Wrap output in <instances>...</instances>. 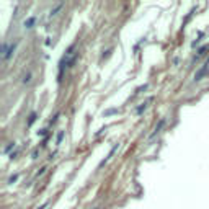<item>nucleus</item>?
I'll list each match as a JSON object with an SVG mask.
<instances>
[{
    "instance_id": "423d86ee",
    "label": "nucleus",
    "mask_w": 209,
    "mask_h": 209,
    "mask_svg": "<svg viewBox=\"0 0 209 209\" xmlns=\"http://www.w3.org/2000/svg\"><path fill=\"white\" fill-rule=\"evenodd\" d=\"M206 51H209V46H203V47H201V49L198 51V54L195 56V61H198V59L203 57V56L206 54Z\"/></svg>"
},
{
    "instance_id": "f257e3e1",
    "label": "nucleus",
    "mask_w": 209,
    "mask_h": 209,
    "mask_svg": "<svg viewBox=\"0 0 209 209\" xmlns=\"http://www.w3.org/2000/svg\"><path fill=\"white\" fill-rule=\"evenodd\" d=\"M77 56H79V52H75V44H72V46L69 47V49L66 51L64 57L61 59V64H59V79L62 77L64 69H69V67H72V64L75 62Z\"/></svg>"
},
{
    "instance_id": "6e6552de",
    "label": "nucleus",
    "mask_w": 209,
    "mask_h": 209,
    "mask_svg": "<svg viewBox=\"0 0 209 209\" xmlns=\"http://www.w3.org/2000/svg\"><path fill=\"white\" fill-rule=\"evenodd\" d=\"M163 123H165V119H160V123L157 124V126H155V129H154V132H152V134H150V139H154L155 136H157V132H159V131H160V127L163 126Z\"/></svg>"
},
{
    "instance_id": "1a4fd4ad",
    "label": "nucleus",
    "mask_w": 209,
    "mask_h": 209,
    "mask_svg": "<svg viewBox=\"0 0 209 209\" xmlns=\"http://www.w3.org/2000/svg\"><path fill=\"white\" fill-rule=\"evenodd\" d=\"M31 77H33V74H31V72H28V74L23 75V80H21L23 85H30V83H31Z\"/></svg>"
},
{
    "instance_id": "9d476101",
    "label": "nucleus",
    "mask_w": 209,
    "mask_h": 209,
    "mask_svg": "<svg viewBox=\"0 0 209 209\" xmlns=\"http://www.w3.org/2000/svg\"><path fill=\"white\" fill-rule=\"evenodd\" d=\"M34 119H36V113H31V116H30V121H28V126H31V124L34 123Z\"/></svg>"
},
{
    "instance_id": "7ed1b4c3",
    "label": "nucleus",
    "mask_w": 209,
    "mask_h": 209,
    "mask_svg": "<svg viewBox=\"0 0 209 209\" xmlns=\"http://www.w3.org/2000/svg\"><path fill=\"white\" fill-rule=\"evenodd\" d=\"M62 7H64V3H62V2L56 3V5H54V7H52V8L49 10V13H47V17H49V18L56 17V15H57V11H59V10H62Z\"/></svg>"
},
{
    "instance_id": "39448f33",
    "label": "nucleus",
    "mask_w": 209,
    "mask_h": 209,
    "mask_svg": "<svg viewBox=\"0 0 209 209\" xmlns=\"http://www.w3.org/2000/svg\"><path fill=\"white\" fill-rule=\"evenodd\" d=\"M34 21H36L34 17L26 18V20H25V30H31V28H33V25H34Z\"/></svg>"
},
{
    "instance_id": "20e7f679",
    "label": "nucleus",
    "mask_w": 209,
    "mask_h": 209,
    "mask_svg": "<svg viewBox=\"0 0 209 209\" xmlns=\"http://www.w3.org/2000/svg\"><path fill=\"white\" fill-rule=\"evenodd\" d=\"M118 147H119V144H114V147H113V149H111V150H110V154H108V157H106V159H103L101 162H100V165H98L100 168H101V167L104 165V163H108V160H110L111 157H113V154H114L116 150H118Z\"/></svg>"
},
{
    "instance_id": "f03ea898",
    "label": "nucleus",
    "mask_w": 209,
    "mask_h": 209,
    "mask_svg": "<svg viewBox=\"0 0 209 209\" xmlns=\"http://www.w3.org/2000/svg\"><path fill=\"white\" fill-rule=\"evenodd\" d=\"M18 39H15V41H11V43H3V46H2V59H3V62H8L11 57H13V54H15V51H17V47H18Z\"/></svg>"
},
{
    "instance_id": "9b49d317",
    "label": "nucleus",
    "mask_w": 209,
    "mask_h": 209,
    "mask_svg": "<svg viewBox=\"0 0 209 209\" xmlns=\"http://www.w3.org/2000/svg\"><path fill=\"white\" fill-rule=\"evenodd\" d=\"M62 137H64V132L61 131V132H59V136H57V144H59V142H61V140H62Z\"/></svg>"
},
{
    "instance_id": "0eeeda50",
    "label": "nucleus",
    "mask_w": 209,
    "mask_h": 209,
    "mask_svg": "<svg viewBox=\"0 0 209 209\" xmlns=\"http://www.w3.org/2000/svg\"><path fill=\"white\" fill-rule=\"evenodd\" d=\"M152 100H154V98H149V100H147L146 103H142V104H140V106L137 108V110H136V113H137V114H140V113H142V111H144V110H146V108L149 106V103H150Z\"/></svg>"
},
{
    "instance_id": "f8f14e48",
    "label": "nucleus",
    "mask_w": 209,
    "mask_h": 209,
    "mask_svg": "<svg viewBox=\"0 0 209 209\" xmlns=\"http://www.w3.org/2000/svg\"><path fill=\"white\" fill-rule=\"evenodd\" d=\"M38 134H39V136H46V134H47V129H43V131H39Z\"/></svg>"
}]
</instances>
